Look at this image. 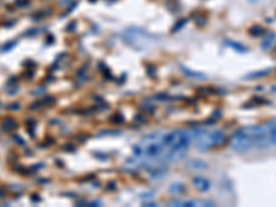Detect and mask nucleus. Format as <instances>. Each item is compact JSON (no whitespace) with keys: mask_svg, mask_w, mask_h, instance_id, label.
Listing matches in <instances>:
<instances>
[{"mask_svg":"<svg viewBox=\"0 0 276 207\" xmlns=\"http://www.w3.org/2000/svg\"><path fill=\"white\" fill-rule=\"evenodd\" d=\"M224 133L210 128L167 130L144 137L133 148L135 164L158 169L185 158L191 149L205 151L223 143Z\"/></svg>","mask_w":276,"mask_h":207,"instance_id":"f257e3e1","label":"nucleus"},{"mask_svg":"<svg viewBox=\"0 0 276 207\" xmlns=\"http://www.w3.org/2000/svg\"><path fill=\"white\" fill-rule=\"evenodd\" d=\"M174 205L179 206H213L211 202L207 200H189V202H176Z\"/></svg>","mask_w":276,"mask_h":207,"instance_id":"f03ea898","label":"nucleus"},{"mask_svg":"<svg viewBox=\"0 0 276 207\" xmlns=\"http://www.w3.org/2000/svg\"><path fill=\"white\" fill-rule=\"evenodd\" d=\"M268 138L269 143L276 146V120H274L272 123H268Z\"/></svg>","mask_w":276,"mask_h":207,"instance_id":"7ed1b4c3","label":"nucleus"},{"mask_svg":"<svg viewBox=\"0 0 276 207\" xmlns=\"http://www.w3.org/2000/svg\"><path fill=\"white\" fill-rule=\"evenodd\" d=\"M194 184H195V187H197L200 191H205V189L209 188L207 181L203 180V178H195V180H194Z\"/></svg>","mask_w":276,"mask_h":207,"instance_id":"20e7f679","label":"nucleus"}]
</instances>
